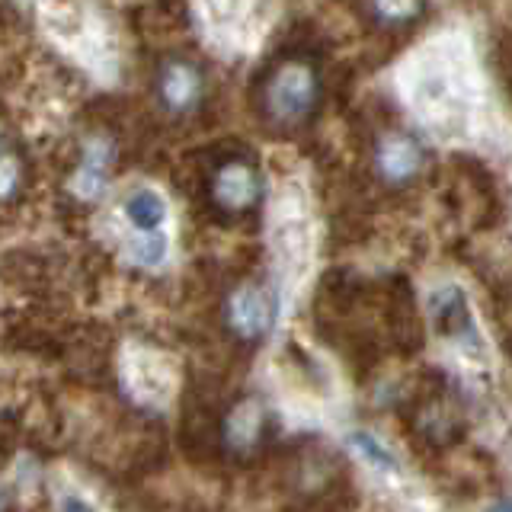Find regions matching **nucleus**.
<instances>
[{
	"label": "nucleus",
	"instance_id": "nucleus-6",
	"mask_svg": "<svg viewBox=\"0 0 512 512\" xmlns=\"http://www.w3.org/2000/svg\"><path fill=\"white\" fill-rule=\"evenodd\" d=\"M368 164H372V173L381 186L407 189L426 170V148L407 128H384L372 141Z\"/></svg>",
	"mask_w": 512,
	"mask_h": 512
},
{
	"label": "nucleus",
	"instance_id": "nucleus-10",
	"mask_svg": "<svg viewBox=\"0 0 512 512\" xmlns=\"http://www.w3.org/2000/svg\"><path fill=\"white\" fill-rule=\"evenodd\" d=\"M26 180V167H23V154L16 151V144L7 138L4 141V173H0V189H4V205H13L20 199L23 183Z\"/></svg>",
	"mask_w": 512,
	"mask_h": 512
},
{
	"label": "nucleus",
	"instance_id": "nucleus-5",
	"mask_svg": "<svg viewBox=\"0 0 512 512\" xmlns=\"http://www.w3.org/2000/svg\"><path fill=\"white\" fill-rule=\"evenodd\" d=\"M154 100L173 119L196 116L208 96L205 68L189 55H167L154 68Z\"/></svg>",
	"mask_w": 512,
	"mask_h": 512
},
{
	"label": "nucleus",
	"instance_id": "nucleus-11",
	"mask_svg": "<svg viewBox=\"0 0 512 512\" xmlns=\"http://www.w3.org/2000/svg\"><path fill=\"white\" fill-rule=\"evenodd\" d=\"M352 445L359 448V452L375 464V468H384V471H397V458L384 448L375 436H368V432H352Z\"/></svg>",
	"mask_w": 512,
	"mask_h": 512
},
{
	"label": "nucleus",
	"instance_id": "nucleus-1",
	"mask_svg": "<svg viewBox=\"0 0 512 512\" xmlns=\"http://www.w3.org/2000/svg\"><path fill=\"white\" fill-rule=\"evenodd\" d=\"M320 103H324V71L304 48L276 55L253 84L256 116L272 132L308 128L317 119Z\"/></svg>",
	"mask_w": 512,
	"mask_h": 512
},
{
	"label": "nucleus",
	"instance_id": "nucleus-8",
	"mask_svg": "<svg viewBox=\"0 0 512 512\" xmlns=\"http://www.w3.org/2000/svg\"><path fill=\"white\" fill-rule=\"evenodd\" d=\"M362 13L375 29L404 32L423 20L426 0H362Z\"/></svg>",
	"mask_w": 512,
	"mask_h": 512
},
{
	"label": "nucleus",
	"instance_id": "nucleus-4",
	"mask_svg": "<svg viewBox=\"0 0 512 512\" xmlns=\"http://www.w3.org/2000/svg\"><path fill=\"white\" fill-rule=\"evenodd\" d=\"M272 436V410L260 394L234 397L218 420V445L234 461L260 455Z\"/></svg>",
	"mask_w": 512,
	"mask_h": 512
},
{
	"label": "nucleus",
	"instance_id": "nucleus-9",
	"mask_svg": "<svg viewBox=\"0 0 512 512\" xmlns=\"http://www.w3.org/2000/svg\"><path fill=\"white\" fill-rule=\"evenodd\" d=\"M109 164H112V148L106 141H93L87 148V157L84 164L77 170V192H100L103 183H106V173H109Z\"/></svg>",
	"mask_w": 512,
	"mask_h": 512
},
{
	"label": "nucleus",
	"instance_id": "nucleus-7",
	"mask_svg": "<svg viewBox=\"0 0 512 512\" xmlns=\"http://www.w3.org/2000/svg\"><path fill=\"white\" fill-rule=\"evenodd\" d=\"M122 215L138 234H157L164 231L167 221V199L151 186H135L128 189V196L122 202Z\"/></svg>",
	"mask_w": 512,
	"mask_h": 512
},
{
	"label": "nucleus",
	"instance_id": "nucleus-2",
	"mask_svg": "<svg viewBox=\"0 0 512 512\" xmlns=\"http://www.w3.org/2000/svg\"><path fill=\"white\" fill-rule=\"evenodd\" d=\"M279 320V295L263 279H240L221 301V327L234 343L260 346L266 343Z\"/></svg>",
	"mask_w": 512,
	"mask_h": 512
},
{
	"label": "nucleus",
	"instance_id": "nucleus-3",
	"mask_svg": "<svg viewBox=\"0 0 512 512\" xmlns=\"http://www.w3.org/2000/svg\"><path fill=\"white\" fill-rule=\"evenodd\" d=\"M205 199L221 218H247L263 202V173L247 154H228L205 180Z\"/></svg>",
	"mask_w": 512,
	"mask_h": 512
}]
</instances>
